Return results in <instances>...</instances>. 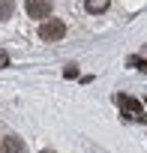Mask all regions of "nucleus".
<instances>
[{"label": "nucleus", "mask_w": 147, "mask_h": 153, "mask_svg": "<svg viewBox=\"0 0 147 153\" xmlns=\"http://www.w3.org/2000/svg\"><path fill=\"white\" fill-rule=\"evenodd\" d=\"M117 105H120V111H123L129 120H135V123H147L144 108H141V105H138L132 96H123V93H120V96H117Z\"/></svg>", "instance_id": "obj_1"}, {"label": "nucleus", "mask_w": 147, "mask_h": 153, "mask_svg": "<svg viewBox=\"0 0 147 153\" xmlns=\"http://www.w3.org/2000/svg\"><path fill=\"white\" fill-rule=\"evenodd\" d=\"M63 36H66V24L57 21V18H51V21H45V24L39 27V39H45V42H57V39H63Z\"/></svg>", "instance_id": "obj_2"}, {"label": "nucleus", "mask_w": 147, "mask_h": 153, "mask_svg": "<svg viewBox=\"0 0 147 153\" xmlns=\"http://www.w3.org/2000/svg\"><path fill=\"white\" fill-rule=\"evenodd\" d=\"M27 15L30 18H48L51 15V0H27Z\"/></svg>", "instance_id": "obj_3"}, {"label": "nucleus", "mask_w": 147, "mask_h": 153, "mask_svg": "<svg viewBox=\"0 0 147 153\" xmlns=\"http://www.w3.org/2000/svg\"><path fill=\"white\" fill-rule=\"evenodd\" d=\"M3 153H24V141H21V138H15V135L3 138Z\"/></svg>", "instance_id": "obj_4"}, {"label": "nucleus", "mask_w": 147, "mask_h": 153, "mask_svg": "<svg viewBox=\"0 0 147 153\" xmlns=\"http://www.w3.org/2000/svg\"><path fill=\"white\" fill-rule=\"evenodd\" d=\"M108 3H111V0H84V9L96 15V12H105V9H108Z\"/></svg>", "instance_id": "obj_5"}, {"label": "nucleus", "mask_w": 147, "mask_h": 153, "mask_svg": "<svg viewBox=\"0 0 147 153\" xmlns=\"http://www.w3.org/2000/svg\"><path fill=\"white\" fill-rule=\"evenodd\" d=\"M12 9H15L12 0H0V21H6V18L12 15Z\"/></svg>", "instance_id": "obj_6"}, {"label": "nucleus", "mask_w": 147, "mask_h": 153, "mask_svg": "<svg viewBox=\"0 0 147 153\" xmlns=\"http://www.w3.org/2000/svg\"><path fill=\"white\" fill-rule=\"evenodd\" d=\"M126 63H129L132 69H141V72H147V60H144V57H135V54H132Z\"/></svg>", "instance_id": "obj_7"}, {"label": "nucleus", "mask_w": 147, "mask_h": 153, "mask_svg": "<svg viewBox=\"0 0 147 153\" xmlns=\"http://www.w3.org/2000/svg\"><path fill=\"white\" fill-rule=\"evenodd\" d=\"M75 75H78V66H66L63 69V78H75Z\"/></svg>", "instance_id": "obj_8"}, {"label": "nucleus", "mask_w": 147, "mask_h": 153, "mask_svg": "<svg viewBox=\"0 0 147 153\" xmlns=\"http://www.w3.org/2000/svg\"><path fill=\"white\" fill-rule=\"evenodd\" d=\"M0 66H9V57H6L3 51H0Z\"/></svg>", "instance_id": "obj_9"}, {"label": "nucleus", "mask_w": 147, "mask_h": 153, "mask_svg": "<svg viewBox=\"0 0 147 153\" xmlns=\"http://www.w3.org/2000/svg\"><path fill=\"white\" fill-rule=\"evenodd\" d=\"M45 153H51V150H45Z\"/></svg>", "instance_id": "obj_10"}]
</instances>
